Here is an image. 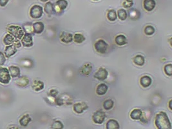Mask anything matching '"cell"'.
<instances>
[{
  "label": "cell",
  "mask_w": 172,
  "mask_h": 129,
  "mask_svg": "<svg viewBox=\"0 0 172 129\" xmlns=\"http://www.w3.org/2000/svg\"><path fill=\"white\" fill-rule=\"evenodd\" d=\"M155 124L158 129L171 128V123L165 112H160L156 115Z\"/></svg>",
  "instance_id": "cell-1"
},
{
  "label": "cell",
  "mask_w": 172,
  "mask_h": 129,
  "mask_svg": "<svg viewBox=\"0 0 172 129\" xmlns=\"http://www.w3.org/2000/svg\"><path fill=\"white\" fill-rule=\"evenodd\" d=\"M7 31L17 40H21L25 34L23 29L19 26L9 25V27H7Z\"/></svg>",
  "instance_id": "cell-2"
},
{
  "label": "cell",
  "mask_w": 172,
  "mask_h": 129,
  "mask_svg": "<svg viewBox=\"0 0 172 129\" xmlns=\"http://www.w3.org/2000/svg\"><path fill=\"white\" fill-rule=\"evenodd\" d=\"M72 97L67 94H62L56 97L55 104L58 106L62 105H70L72 103Z\"/></svg>",
  "instance_id": "cell-3"
},
{
  "label": "cell",
  "mask_w": 172,
  "mask_h": 129,
  "mask_svg": "<svg viewBox=\"0 0 172 129\" xmlns=\"http://www.w3.org/2000/svg\"><path fill=\"white\" fill-rule=\"evenodd\" d=\"M94 47L96 51L99 54H105L107 52L108 45L107 43L103 40H97L94 45Z\"/></svg>",
  "instance_id": "cell-4"
},
{
  "label": "cell",
  "mask_w": 172,
  "mask_h": 129,
  "mask_svg": "<svg viewBox=\"0 0 172 129\" xmlns=\"http://www.w3.org/2000/svg\"><path fill=\"white\" fill-rule=\"evenodd\" d=\"M43 13V9L40 5H35L32 7L30 10V17L34 19L40 18Z\"/></svg>",
  "instance_id": "cell-5"
},
{
  "label": "cell",
  "mask_w": 172,
  "mask_h": 129,
  "mask_svg": "<svg viewBox=\"0 0 172 129\" xmlns=\"http://www.w3.org/2000/svg\"><path fill=\"white\" fill-rule=\"evenodd\" d=\"M11 80L9 69L5 67L0 68V83L8 84Z\"/></svg>",
  "instance_id": "cell-6"
},
{
  "label": "cell",
  "mask_w": 172,
  "mask_h": 129,
  "mask_svg": "<svg viewBox=\"0 0 172 129\" xmlns=\"http://www.w3.org/2000/svg\"><path fill=\"white\" fill-rule=\"evenodd\" d=\"M106 118H107L106 113L102 111H96V112L93 113V114L92 116V119L93 121V122L99 125L102 124L104 122Z\"/></svg>",
  "instance_id": "cell-7"
},
{
  "label": "cell",
  "mask_w": 172,
  "mask_h": 129,
  "mask_svg": "<svg viewBox=\"0 0 172 129\" xmlns=\"http://www.w3.org/2000/svg\"><path fill=\"white\" fill-rule=\"evenodd\" d=\"M108 76V72L107 71V70L104 68L101 67L95 73L93 77L98 80L104 81L107 79Z\"/></svg>",
  "instance_id": "cell-8"
},
{
  "label": "cell",
  "mask_w": 172,
  "mask_h": 129,
  "mask_svg": "<svg viewBox=\"0 0 172 129\" xmlns=\"http://www.w3.org/2000/svg\"><path fill=\"white\" fill-rule=\"evenodd\" d=\"M21 44L25 47H31L33 46L34 42L32 35L25 33L21 38Z\"/></svg>",
  "instance_id": "cell-9"
},
{
  "label": "cell",
  "mask_w": 172,
  "mask_h": 129,
  "mask_svg": "<svg viewBox=\"0 0 172 129\" xmlns=\"http://www.w3.org/2000/svg\"><path fill=\"white\" fill-rule=\"evenodd\" d=\"M88 105L84 102L76 103L74 104L73 106L74 111L76 112L77 114H82L85 111L88 109Z\"/></svg>",
  "instance_id": "cell-10"
},
{
  "label": "cell",
  "mask_w": 172,
  "mask_h": 129,
  "mask_svg": "<svg viewBox=\"0 0 172 129\" xmlns=\"http://www.w3.org/2000/svg\"><path fill=\"white\" fill-rule=\"evenodd\" d=\"M60 38L62 43L68 44L73 41V34L66 32H62L60 36Z\"/></svg>",
  "instance_id": "cell-11"
},
{
  "label": "cell",
  "mask_w": 172,
  "mask_h": 129,
  "mask_svg": "<svg viewBox=\"0 0 172 129\" xmlns=\"http://www.w3.org/2000/svg\"><path fill=\"white\" fill-rule=\"evenodd\" d=\"M92 70H93V66L92 64L88 63L82 66V67L79 70V72L82 75L87 76L92 73Z\"/></svg>",
  "instance_id": "cell-12"
},
{
  "label": "cell",
  "mask_w": 172,
  "mask_h": 129,
  "mask_svg": "<svg viewBox=\"0 0 172 129\" xmlns=\"http://www.w3.org/2000/svg\"><path fill=\"white\" fill-rule=\"evenodd\" d=\"M143 6L146 10L151 12L155 9L156 6V2L155 0H144Z\"/></svg>",
  "instance_id": "cell-13"
},
{
  "label": "cell",
  "mask_w": 172,
  "mask_h": 129,
  "mask_svg": "<svg viewBox=\"0 0 172 129\" xmlns=\"http://www.w3.org/2000/svg\"><path fill=\"white\" fill-rule=\"evenodd\" d=\"M17 52V47L14 44H12L10 46H7L5 50V54L6 57H10L14 55Z\"/></svg>",
  "instance_id": "cell-14"
},
{
  "label": "cell",
  "mask_w": 172,
  "mask_h": 129,
  "mask_svg": "<svg viewBox=\"0 0 172 129\" xmlns=\"http://www.w3.org/2000/svg\"><path fill=\"white\" fill-rule=\"evenodd\" d=\"M15 84L19 87H25L29 84V78L26 76H21L19 77L18 79L15 80Z\"/></svg>",
  "instance_id": "cell-15"
},
{
  "label": "cell",
  "mask_w": 172,
  "mask_h": 129,
  "mask_svg": "<svg viewBox=\"0 0 172 129\" xmlns=\"http://www.w3.org/2000/svg\"><path fill=\"white\" fill-rule=\"evenodd\" d=\"M33 26V29H34V32L35 34H41L43 32L44 29H45V26L44 24L42 22L38 21L34 23L32 25Z\"/></svg>",
  "instance_id": "cell-16"
},
{
  "label": "cell",
  "mask_w": 172,
  "mask_h": 129,
  "mask_svg": "<svg viewBox=\"0 0 172 129\" xmlns=\"http://www.w3.org/2000/svg\"><path fill=\"white\" fill-rule=\"evenodd\" d=\"M45 87V84L40 80H34L32 84V88L34 91L39 92L42 91Z\"/></svg>",
  "instance_id": "cell-17"
},
{
  "label": "cell",
  "mask_w": 172,
  "mask_h": 129,
  "mask_svg": "<svg viewBox=\"0 0 172 129\" xmlns=\"http://www.w3.org/2000/svg\"><path fill=\"white\" fill-rule=\"evenodd\" d=\"M108 86L104 83H101L96 88V94L98 96H103L108 91Z\"/></svg>",
  "instance_id": "cell-18"
},
{
  "label": "cell",
  "mask_w": 172,
  "mask_h": 129,
  "mask_svg": "<svg viewBox=\"0 0 172 129\" xmlns=\"http://www.w3.org/2000/svg\"><path fill=\"white\" fill-rule=\"evenodd\" d=\"M151 83H152L151 78L148 76H143V77H141L140 80V85H141L144 88L150 87L151 85Z\"/></svg>",
  "instance_id": "cell-19"
},
{
  "label": "cell",
  "mask_w": 172,
  "mask_h": 129,
  "mask_svg": "<svg viewBox=\"0 0 172 129\" xmlns=\"http://www.w3.org/2000/svg\"><path fill=\"white\" fill-rule=\"evenodd\" d=\"M129 17L132 20H137L140 18V11L135 9H131L128 10Z\"/></svg>",
  "instance_id": "cell-20"
},
{
  "label": "cell",
  "mask_w": 172,
  "mask_h": 129,
  "mask_svg": "<svg viewBox=\"0 0 172 129\" xmlns=\"http://www.w3.org/2000/svg\"><path fill=\"white\" fill-rule=\"evenodd\" d=\"M115 43L119 46H123L127 43V38L123 34H119L115 38Z\"/></svg>",
  "instance_id": "cell-21"
},
{
  "label": "cell",
  "mask_w": 172,
  "mask_h": 129,
  "mask_svg": "<svg viewBox=\"0 0 172 129\" xmlns=\"http://www.w3.org/2000/svg\"><path fill=\"white\" fill-rule=\"evenodd\" d=\"M107 129H119L120 125L117 121L115 119H110L108 120L106 124Z\"/></svg>",
  "instance_id": "cell-22"
},
{
  "label": "cell",
  "mask_w": 172,
  "mask_h": 129,
  "mask_svg": "<svg viewBox=\"0 0 172 129\" xmlns=\"http://www.w3.org/2000/svg\"><path fill=\"white\" fill-rule=\"evenodd\" d=\"M10 76L12 77H17L20 76V69L16 66H10L9 68Z\"/></svg>",
  "instance_id": "cell-23"
},
{
  "label": "cell",
  "mask_w": 172,
  "mask_h": 129,
  "mask_svg": "<svg viewBox=\"0 0 172 129\" xmlns=\"http://www.w3.org/2000/svg\"><path fill=\"white\" fill-rule=\"evenodd\" d=\"M143 112L140 109L135 108L130 113V118L134 120H139L141 118Z\"/></svg>",
  "instance_id": "cell-24"
},
{
  "label": "cell",
  "mask_w": 172,
  "mask_h": 129,
  "mask_svg": "<svg viewBox=\"0 0 172 129\" xmlns=\"http://www.w3.org/2000/svg\"><path fill=\"white\" fill-rule=\"evenodd\" d=\"M68 6V1L66 0H57L56 3L55 8H57L60 11H62L66 9Z\"/></svg>",
  "instance_id": "cell-25"
},
{
  "label": "cell",
  "mask_w": 172,
  "mask_h": 129,
  "mask_svg": "<svg viewBox=\"0 0 172 129\" xmlns=\"http://www.w3.org/2000/svg\"><path fill=\"white\" fill-rule=\"evenodd\" d=\"M44 10L46 14H49V15H51V14H53L54 13H55V10H54V4L50 1H49V2L46 3L45 4V7H44Z\"/></svg>",
  "instance_id": "cell-26"
},
{
  "label": "cell",
  "mask_w": 172,
  "mask_h": 129,
  "mask_svg": "<svg viewBox=\"0 0 172 129\" xmlns=\"http://www.w3.org/2000/svg\"><path fill=\"white\" fill-rule=\"evenodd\" d=\"M31 121H32V119H31L30 115L25 114L20 119H19V123H20L21 126L25 127L28 125Z\"/></svg>",
  "instance_id": "cell-27"
},
{
  "label": "cell",
  "mask_w": 172,
  "mask_h": 129,
  "mask_svg": "<svg viewBox=\"0 0 172 129\" xmlns=\"http://www.w3.org/2000/svg\"><path fill=\"white\" fill-rule=\"evenodd\" d=\"M16 40L17 39L14 38L11 34H7L5 36V37L3 39V43L7 45H9L14 44Z\"/></svg>",
  "instance_id": "cell-28"
},
{
  "label": "cell",
  "mask_w": 172,
  "mask_h": 129,
  "mask_svg": "<svg viewBox=\"0 0 172 129\" xmlns=\"http://www.w3.org/2000/svg\"><path fill=\"white\" fill-rule=\"evenodd\" d=\"M134 63L138 65V66H143L144 65V63H145V59H144V57L142 56V55H137L134 57Z\"/></svg>",
  "instance_id": "cell-29"
},
{
  "label": "cell",
  "mask_w": 172,
  "mask_h": 129,
  "mask_svg": "<svg viewBox=\"0 0 172 129\" xmlns=\"http://www.w3.org/2000/svg\"><path fill=\"white\" fill-rule=\"evenodd\" d=\"M73 40L76 43H82L85 41V37L82 34L76 33L73 36Z\"/></svg>",
  "instance_id": "cell-30"
},
{
  "label": "cell",
  "mask_w": 172,
  "mask_h": 129,
  "mask_svg": "<svg viewBox=\"0 0 172 129\" xmlns=\"http://www.w3.org/2000/svg\"><path fill=\"white\" fill-rule=\"evenodd\" d=\"M23 30L24 32L26 34H29L32 35V34H34V29H33V26L30 23H25V25H23Z\"/></svg>",
  "instance_id": "cell-31"
},
{
  "label": "cell",
  "mask_w": 172,
  "mask_h": 129,
  "mask_svg": "<svg viewBox=\"0 0 172 129\" xmlns=\"http://www.w3.org/2000/svg\"><path fill=\"white\" fill-rule=\"evenodd\" d=\"M107 18L109 21H115L117 18V15L116 11L114 9L110 10L107 13Z\"/></svg>",
  "instance_id": "cell-32"
},
{
  "label": "cell",
  "mask_w": 172,
  "mask_h": 129,
  "mask_svg": "<svg viewBox=\"0 0 172 129\" xmlns=\"http://www.w3.org/2000/svg\"><path fill=\"white\" fill-rule=\"evenodd\" d=\"M114 101H113L112 100L109 99L104 101L103 108L106 111H110L113 107H114Z\"/></svg>",
  "instance_id": "cell-33"
},
{
  "label": "cell",
  "mask_w": 172,
  "mask_h": 129,
  "mask_svg": "<svg viewBox=\"0 0 172 129\" xmlns=\"http://www.w3.org/2000/svg\"><path fill=\"white\" fill-rule=\"evenodd\" d=\"M117 15H118V18L121 19V20L124 21L125 19H126L128 17V13L123 9H119L117 13Z\"/></svg>",
  "instance_id": "cell-34"
},
{
  "label": "cell",
  "mask_w": 172,
  "mask_h": 129,
  "mask_svg": "<svg viewBox=\"0 0 172 129\" xmlns=\"http://www.w3.org/2000/svg\"><path fill=\"white\" fill-rule=\"evenodd\" d=\"M155 28L151 25H147L144 29V33L148 36H151L155 33Z\"/></svg>",
  "instance_id": "cell-35"
},
{
  "label": "cell",
  "mask_w": 172,
  "mask_h": 129,
  "mask_svg": "<svg viewBox=\"0 0 172 129\" xmlns=\"http://www.w3.org/2000/svg\"><path fill=\"white\" fill-rule=\"evenodd\" d=\"M164 70L167 76H172V65L171 63L166 65L164 67Z\"/></svg>",
  "instance_id": "cell-36"
},
{
  "label": "cell",
  "mask_w": 172,
  "mask_h": 129,
  "mask_svg": "<svg viewBox=\"0 0 172 129\" xmlns=\"http://www.w3.org/2000/svg\"><path fill=\"white\" fill-rule=\"evenodd\" d=\"M51 128H54V129H56V128L57 129H62L64 128V126H63V124H62L61 123V122H60V121H55V122L52 123Z\"/></svg>",
  "instance_id": "cell-37"
},
{
  "label": "cell",
  "mask_w": 172,
  "mask_h": 129,
  "mask_svg": "<svg viewBox=\"0 0 172 129\" xmlns=\"http://www.w3.org/2000/svg\"><path fill=\"white\" fill-rule=\"evenodd\" d=\"M21 65L24 67H30L32 66V62L29 59L22 60L21 61Z\"/></svg>",
  "instance_id": "cell-38"
},
{
  "label": "cell",
  "mask_w": 172,
  "mask_h": 129,
  "mask_svg": "<svg viewBox=\"0 0 172 129\" xmlns=\"http://www.w3.org/2000/svg\"><path fill=\"white\" fill-rule=\"evenodd\" d=\"M133 5H134L133 0H124L123 3V6L126 9H130Z\"/></svg>",
  "instance_id": "cell-39"
},
{
  "label": "cell",
  "mask_w": 172,
  "mask_h": 129,
  "mask_svg": "<svg viewBox=\"0 0 172 129\" xmlns=\"http://www.w3.org/2000/svg\"><path fill=\"white\" fill-rule=\"evenodd\" d=\"M58 94L59 92L57 91L56 89H51L50 91H49V92L48 93V96H50V97H56L58 96Z\"/></svg>",
  "instance_id": "cell-40"
},
{
  "label": "cell",
  "mask_w": 172,
  "mask_h": 129,
  "mask_svg": "<svg viewBox=\"0 0 172 129\" xmlns=\"http://www.w3.org/2000/svg\"><path fill=\"white\" fill-rule=\"evenodd\" d=\"M6 61V57L5 54L2 52H0V66H2L4 65Z\"/></svg>",
  "instance_id": "cell-41"
},
{
  "label": "cell",
  "mask_w": 172,
  "mask_h": 129,
  "mask_svg": "<svg viewBox=\"0 0 172 129\" xmlns=\"http://www.w3.org/2000/svg\"><path fill=\"white\" fill-rule=\"evenodd\" d=\"M9 0H0V6L1 7H5L7 3L9 2Z\"/></svg>",
  "instance_id": "cell-42"
},
{
  "label": "cell",
  "mask_w": 172,
  "mask_h": 129,
  "mask_svg": "<svg viewBox=\"0 0 172 129\" xmlns=\"http://www.w3.org/2000/svg\"><path fill=\"white\" fill-rule=\"evenodd\" d=\"M171 102H172V100H170V101H169V103H168V105H169V108H170V111H172V107H171Z\"/></svg>",
  "instance_id": "cell-43"
},
{
  "label": "cell",
  "mask_w": 172,
  "mask_h": 129,
  "mask_svg": "<svg viewBox=\"0 0 172 129\" xmlns=\"http://www.w3.org/2000/svg\"><path fill=\"white\" fill-rule=\"evenodd\" d=\"M40 1H41L42 2H46V1H48L49 0H40Z\"/></svg>",
  "instance_id": "cell-44"
},
{
  "label": "cell",
  "mask_w": 172,
  "mask_h": 129,
  "mask_svg": "<svg viewBox=\"0 0 172 129\" xmlns=\"http://www.w3.org/2000/svg\"><path fill=\"white\" fill-rule=\"evenodd\" d=\"M93 1H99V0H93Z\"/></svg>",
  "instance_id": "cell-45"
}]
</instances>
